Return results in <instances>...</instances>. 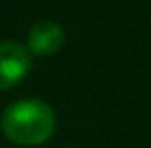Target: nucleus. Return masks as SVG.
<instances>
[{"label": "nucleus", "instance_id": "f257e3e1", "mask_svg": "<svg viewBox=\"0 0 151 148\" xmlns=\"http://www.w3.org/2000/svg\"><path fill=\"white\" fill-rule=\"evenodd\" d=\"M2 133L20 146H37L55 133V111L40 98H24L9 105L0 120Z\"/></svg>", "mask_w": 151, "mask_h": 148}, {"label": "nucleus", "instance_id": "f03ea898", "mask_svg": "<svg viewBox=\"0 0 151 148\" xmlns=\"http://www.w3.org/2000/svg\"><path fill=\"white\" fill-rule=\"evenodd\" d=\"M31 72V52L22 44L0 42V89L15 87Z\"/></svg>", "mask_w": 151, "mask_h": 148}, {"label": "nucleus", "instance_id": "7ed1b4c3", "mask_svg": "<svg viewBox=\"0 0 151 148\" xmlns=\"http://www.w3.org/2000/svg\"><path fill=\"white\" fill-rule=\"evenodd\" d=\"M66 42L64 28L59 26L53 20H42L35 26H31L29 30V48L33 55H40V57H48V55H55L61 50V46Z\"/></svg>", "mask_w": 151, "mask_h": 148}]
</instances>
